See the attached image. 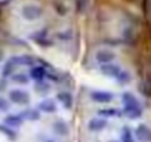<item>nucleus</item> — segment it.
<instances>
[{
    "label": "nucleus",
    "mask_w": 151,
    "mask_h": 142,
    "mask_svg": "<svg viewBox=\"0 0 151 142\" xmlns=\"http://www.w3.org/2000/svg\"><path fill=\"white\" fill-rule=\"evenodd\" d=\"M120 99H122V105H123L122 111H123V114H124L129 120H138V118L142 117L144 108H142V104H141V101L136 98L135 93L126 90V92L122 93Z\"/></svg>",
    "instance_id": "f257e3e1"
},
{
    "label": "nucleus",
    "mask_w": 151,
    "mask_h": 142,
    "mask_svg": "<svg viewBox=\"0 0 151 142\" xmlns=\"http://www.w3.org/2000/svg\"><path fill=\"white\" fill-rule=\"evenodd\" d=\"M99 71L101 74H104L105 77H110L113 80H116L119 85H129L132 82V74L130 71L123 68L122 65L113 62V64H105V65H99Z\"/></svg>",
    "instance_id": "f03ea898"
},
{
    "label": "nucleus",
    "mask_w": 151,
    "mask_h": 142,
    "mask_svg": "<svg viewBox=\"0 0 151 142\" xmlns=\"http://www.w3.org/2000/svg\"><path fill=\"white\" fill-rule=\"evenodd\" d=\"M34 62V58L31 56H12L11 59H8L2 68V74L3 77H12L15 73H18V68L21 65H33Z\"/></svg>",
    "instance_id": "7ed1b4c3"
},
{
    "label": "nucleus",
    "mask_w": 151,
    "mask_h": 142,
    "mask_svg": "<svg viewBox=\"0 0 151 142\" xmlns=\"http://www.w3.org/2000/svg\"><path fill=\"white\" fill-rule=\"evenodd\" d=\"M89 99L99 105H108L114 101V93L105 89H92L89 92Z\"/></svg>",
    "instance_id": "20e7f679"
},
{
    "label": "nucleus",
    "mask_w": 151,
    "mask_h": 142,
    "mask_svg": "<svg viewBox=\"0 0 151 142\" xmlns=\"http://www.w3.org/2000/svg\"><path fill=\"white\" fill-rule=\"evenodd\" d=\"M8 101L15 104V105L25 107L30 104V93L21 87H15V89H11L8 92Z\"/></svg>",
    "instance_id": "39448f33"
},
{
    "label": "nucleus",
    "mask_w": 151,
    "mask_h": 142,
    "mask_svg": "<svg viewBox=\"0 0 151 142\" xmlns=\"http://www.w3.org/2000/svg\"><path fill=\"white\" fill-rule=\"evenodd\" d=\"M28 76L36 83L53 79V74L50 73V71H47V68L45 65H31L30 67V71H28Z\"/></svg>",
    "instance_id": "423d86ee"
},
{
    "label": "nucleus",
    "mask_w": 151,
    "mask_h": 142,
    "mask_svg": "<svg viewBox=\"0 0 151 142\" xmlns=\"http://www.w3.org/2000/svg\"><path fill=\"white\" fill-rule=\"evenodd\" d=\"M21 16L25 21H37L43 16V9L39 5L28 3V5H24L21 8Z\"/></svg>",
    "instance_id": "0eeeda50"
},
{
    "label": "nucleus",
    "mask_w": 151,
    "mask_h": 142,
    "mask_svg": "<svg viewBox=\"0 0 151 142\" xmlns=\"http://www.w3.org/2000/svg\"><path fill=\"white\" fill-rule=\"evenodd\" d=\"M108 126H110V120H107V118H104V117H99V115L89 118L88 123H86V127H88V130H89L91 133L104 132Z\"/></svg>",
    "instance_id": "6e6552de"
},
{
    "label": "nucleus",
    "mask_w": 151,
    "mask_h": 142,
    "mask_svg": "<svg viewBox=\"0 0 151 142\" xmlns=\"http://www.w3.org/2000/svg\"><path fill=\"white\" fill-rule=\"evenodd\" d=\"M116 59H117V55H116V52H113L111 49L102 47V49H98V50L95 52V61H96L99 65L113 64Z\"/></svg>",
    "instance_id": "1a4fd4ad"
},
{
    "label": "nucleus",
    "mask_w": 151,
    "mask_h": 142,
    "mask_svg": "<svg viewBox=\"0 0 151 142\" xmlns=\"http://www.w3.org/2000/svg\"><path fill=\"white\" fill-rule=\"evenodd\" d=\"M133 135L138 142H151V127L145 123H139L133 129Z\"/></svg>",
    "instance_id": "9d476101"
},
{
    "label": "nucleus",
    "mask_w": 151,
    "mask_h": 142,
    "mask_svg": "<svg viewBox=\"0 0 151 142\" xmlns=\"http://www.w3.org/2000/svg\"><path fill=\"white\" fill-rule=\"evenodd\" d=\"M37 110L43 114H55L58 110V102L56 99H52V98H43L37 104Z\"/></svg>",
    "instance_id": "9b49d317"
},
{
    "label": "nucleus",
    "mask_w": 151,
    "mask_h": 142,
    "mask_svg": "<svg viewBox=\"0 0 151 142\" xmlns=\"http://www.w3.org/2000/svg\"><path fill=\"white\" fill-rule=\"evenodd\" d=\"M56 102L61 104L65 110H71L73 105H74V98H73V95H71L70 92L61 90V92L56 93Z\"/></svg>",
    "instance_id": "f8f14e48"
},
{
    "label": "nucleus",
    "mask_w": 151,
    "mask_h": 142,
    "mask_svg": "<svg viewBox=\"0 0 151 142\" xmlns=\"http://www.w3.org/2000/svg\"><path fill=\"white\" fill-rule=\"evenodd\" d=\"M52 130H53V133H55L56 136H62V138L67 136L68 132H70L67 121L62 120V118H56V120L52 121Z\"/></svg>",
    "instance_id": "ddd939ff"
},
{
    "label": "nucleus",
    "mask_w": 151,
    "mask_h": 142,
    "mask_svg": "<svg viewBox=\"0 0 151 142\" xmlns=\"http://www.w3.org/2000/svg\"><path fill=\"white\" fill-rule=\"evenodd\" d=\"M122 114H123L122 110H117V108H113V107H105V108L98 110V115H99V117H104V118H107V120L116 118V117L120 118Z\"/></svg>",
    "instance_id": "4468645a"
},
{
    "label": "nucleus",
    "mask_w": 151,
    "mask_h": 142,
    "mask_svg": "<svg viewBox=\"0 0 151 142\" xmlns=\"http://www.w3.org/2000/svg\"><path fill=\"white\" fill-rule=\"evenodd\" d=\"M24 121H25V120L22 118L21 114H8V115L5 117V124L9 126V127H14V129L21 127V126L24 124Z\"/></svg>",
    "instance_id": "2eb2a0df"
},
{
    "label": "nucleus",
    "mask_w": 151,
    "mask_h": 142,
    "mask_svg": "<svg viewBox=\"0 0 151 142\" xmlns=\"http://www.w3.org/2000/svg\"><path fill=\"white\" fill-rule=\"evenodd\" d=\"M21 115H22L24 120H28V121H39L42 113H40L37 108H25V110L21 113Z\"/></svg>",
    "instance_id": "dca6fc26"
},
{
    "label": "nucleus",
    "mask_w": 151,
    "mask_h": 142,
    "mask_svg": "<svg viewBox=\"0 0 151 142\" xmlns=\"http://www.w3.org/2000/svg\"><path fill=\"white\" fill-rule=\"evenodd\" d=\"M120 142H136V138L133 135V129H130L129 126H123L122 133H120Z\"/></svg>",
    "instance_id": "f3484780"
},
{
    "label": "nucleus",
    "mask_w": 151,
    "mask_h": 142,
    "mask_svg": "<svg viewBox=\"0 0 151 142\" xmlns=\"http://www.w3.org/2000/svg\"><path fill=\"white\" fill-rule=\"evenodd\" d=\"M11 79H12V82H14V83H17V85H22V86L28 85V82H30V76H28V74H25V73H21V71L15 73Z\"/></svg>",
    "instance_id": "a211bd4d"
},
{
    "label": "nucleus",
    "mask_w": 151,
    "mask_h": 142,
    "mask_svg": "<svg viewBox=\"0 0 151 142\" xmlns=\"http://www.w3.org/2000/svg\"><path fill=\"white\" fill-rule=\"evenodd\" d=\"M36 90H37L40 95H47V93L52 90V83H50L49 80L39 82V83H36Z\"/></svg>",
    "instance_id": "6ab92c4d"
},
{
    "label": "nucleus",
    "mask_w": 151,
    "mask_h": 142,
    "mask_svg": "<svg viewBox=\"0 0 151 142\" xmlns=\"http://www.w3.org/2000/svg\"><path fill=\"white\" fill-rule=\"evenodd\" d=\"M9 110V101L0 96V113H6Z\"/></svg>",
    "instance_id": "aec40b11"
},
{
    "label": "nucleus",
    "mask_w": 151,
    "mask_h": 142,
    "mask_svg": "<svg viewBox=\"0 0 151 142\" xmlns=\"http://www.w3.org/2000/svg\"><path fill=\"white\" fill-rule=\"evenodd\" d=\"M45 142H55V141H53V139H46Z\"/></svg>",
    "instance_id": "412c9836"
}]
</instances>
